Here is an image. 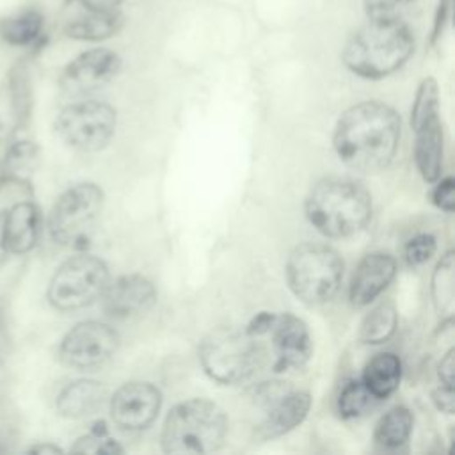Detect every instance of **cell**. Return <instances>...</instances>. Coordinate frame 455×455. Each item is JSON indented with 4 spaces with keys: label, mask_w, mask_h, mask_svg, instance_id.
Instances as JSON below:
<instances>
[{
    "label": "cell",
    "mask_w": 455,
    "mask_h": 455,
    "mask_svg": "<svg viewBox=\"0 0 455 455\" xmlns=\"http://www.w3.org/2000/svg\"><path fill=\"white\" fill-rule=\"evenodd\" d=\"M108 400L105 384L92 379L73 380L60 389L55 400L57 412L64 418L80 419L96 414Z\"/></svg>",
    "instance_id": "cell-20"
},
{
    "label": "cell",
    "mask_w": 455,
    "mask_h": 455,
    "mask_svg": "<svg viewBox=\"0 0 455 455\" xmlns=\"http://www.w3.org/2000/svg\"><path fill=\"white\" fill-rule=\"evenodd\" d=\"M12 352V336L9 329V313L5 302L0 299V364L9 359Z\"/></svg>",
    "instance_id": "cell-32"
},
{
    "label": "cell",
    "mask_w": 455,
    "mask_h": 455,
    "mask_svg": "<svg viewBox=\"0 0 455 455\" xmlns=\"http://www.w3.org/2000/svg\"><path fill=\"white\" fill-rule=\"evenodd\" d=\"M270 331L279 366L300 368L309 361L313 343L307 325L299 316L291 313L279 315Z\"/></svg>",
    "instance_id": "cell-16"
},
{
    "label": "cell",
    "mask_w": 455,
    "mask_h": 455,
    "mask_svg": "<svg viewBox=\"0 0 455 455\" xmlns=\"http://www.w3.org/2000/svg\"><path fill=\"white\" fill-rule=\"evenodd\" d=\"M398 313L391 302L375 306L361 322L357 339L364 345L386 343L396 331Z\"/></svg>",
    "instance_id": "cell-25"
},
{
    "label": "cell",
    "mask_w": 455,
    "mask_h": 455,
    "mask_svg": "<svg viewBox=\"0 0 455 455\" xmlns=\"http://www.w3.org/2000/svg\"><path fill=\"white\" fill-rule=\"evenodd\" d=\"M284 272L293 295L304 304L318 306L338 293L343 277V259L325 243L306 242L291 251Z\"/></svg>",
    "instance_id": "cell-5"
},
{
    "label": "cell",
    "mask_w": 455,
    "mask_h": 455,
    "mask_svg": "<svg viewBox=\"0 0 455 455\" xmlns=\"http://www.w3.org/2000/svg\"><path fill=\"white\" fill-rule=\"evenodd\" d=\"M435 249H437L435 238L428 233H419L405 243L403 258L409 267H421L434 256Z\"/></svg>",
    "instance_id": "cell-29"
},
{
    "label": "cell",
    "mask_w": 455,
    "mask_h": 455,
    "mask_svg": "<svg viewBox=\"0 0 455 455\" xmlns=\"http://www.w3.org/2000/svg\"><path fill=\"white\" fill-rule=\"evenodd\" d=\"M39 148L30 140H20L12 144L4 160V171L9 180L23 181L37 167Z\"/></svg>",
    "instance_id": "cell-26"
},
{
    "label": "cell",
    "mask_w": 455,
    "mask_h": 455,
    "mask_svg": "<svg viewBox=\"0 0 455 455\" xmlns=\"http://www.w3.org/2000/svg\"><path fill=\"white\" fill-rule=\"evenodd\" d=\"M265 352L256 336L231 327L210 332L199 347V361L210 379L219 384H240L263 364Z\"/></svg>",
    "instance_id": "cell-6"
},
{
    "label": "cell",
    "mask_w": 455,
    "mask_h": 455,
    "mask_svg": "<svg viewBox=\"0 0 455 455\" xmlns=\"http://www.w3.org/2000/svg\"><path fill=\"white\" fill-rule=\"evenodd\" d=\"M432 402L435 403V407H437L441 412L453 414V411H455L453 387L441 384L437 389H434V393H432Z\"/></svg>",
    "instance_id": "cell-33"
},
{
    "label": "cell",
    "mask_w": 455,
    "mask_h": 455,
    "mask_svg": "<svg viewBox=\"0 0 455 455\" xmlns=\"http://www.w3.org/2000/svg\"><path fill=\"white\" fill-rule=\"evenodd\" d=\"M432 304L444 322H451L455 309V254L448 251L435 265L430 281Z\"/></svg>",
    "instance_id": "cell-23"
},
{
    "label": "cell",
    "mask_w": 455,
    "mask_h": 455,
    "mask_svg": "<svg viewBox=\"0 0 455 455\" xmlns=\"http://www.w3.org/2000/svg\"><path fill=\"white\" fill-rule=\"evenodd\" d=\"M377 398L368 391L363 380H348L338 396V412L341 418L352 419L363 416Z\"/></svg>",
    "instance_id": "cell-27"
},
{
    "label": "cell",
    "mask_w": 455,
    "mask_h": 455,
    "mask_svg": "<svg viewBox=\"0 0 455 455\" xmlns=\"http://www.w3.org/2000/svg\"><path fill=\"white\" fill-rule=\"evenodd\" d=\"M435 187L432 190V203L446 212V213H451L453 208H455V181L451 176H446V178H439L437 181H434Z\"/></svg>",
    "instance_id": "cell-31"
},
{
    "label": "cell",
    "mask_w": 455,
    "mask_h": 455,
    "mask_svg": "<svg viewBox=\"0 0 455 455\" xmlns=\"http://www.w3.org/2000/svg\"><path fill=\"white\" fill-rule=\"evenodd\" d=\"M73 453H121L123 448L116 439L108 437L105 423H96L89 434L82 435L71 446Z\"/></svg>",
    "instance_id": "cell-28"
},
{
    "label": "cell",
    "mask_w": 455,
    "mask_h": 455,
    "mask_svg": "<svg viewBox=\"0 0 455 455\" xmlns=\"http://www.w3.org/2000/svg\"><path fill=\"white\" fill-rule=\"evenodd\" d=\"M396 261L387 252H370L366 254L350 281L348 299L355 307L368 306L375 300L395 279Z\"/></svg>",
    "instance_id": "cell-14"
},
{
    "label": "cell",
    "mask_w": 455,
    "mask_h": 455,
    "mask_svg": "<svg viewBox=\"0 0 455 455\" xmlns=\"http://www.w3.org/2000/svg\"><path fill=\"white\" fill-rule=\"evenodd\" d=\"M437 375H439L441 384L453 387V380H455V350L453 348H450L443 355V359L437 366Z\"/></svg>",
    "instance_id": "cell-35"
},
{
    "label": "cell",
    "mask_w": 455,
    "mask_h": 455,
    "mask_svg": "<svg viewBox=\"0 0 455 455\" xmlns=\"http://www.w3.org/2000/svg\"><path fill=\"white\" fill-rule=\"evenodd\" d=\"M2 219H4V213H0V267L5 263L7 256H9V251L5 247V242H4V235H2Z\"/></svg>",
    "instance_id": "cell-39"
},
{
    "label": "cell",
    "mask_w": 455,
    "mask_h": 455,
    "mask_svg": "<svg viewBox=\"0 0 455 455\" xmlns=\"http://www.w3.org/2000/svg\"><path fill=\"white\" fill-rule=\"evenodd\" d=\"M304 212L323 236L345 238L359 233L371 219V196L354 180L325 178L309 190Z\"/></svg>",
    "instance_id": "cell-3"
},
{
    "label": "cell",
    "mask_w": 455,
    "mask_h": 455,
    "mask_svg": "<svg viewBox=\"0 0 455 455\" xmlns=\"http://www.w3.org/2000/svg\"><path fill=\"white\" fill-rule=\"evenodd\" d=\"M416 133L414 140V160L421 178L427 183H434L443 172L444 155V133L439 114H432L412 126Z\"/></svg>",
    "instance_id": "cell-18"
},
{
    "label": "cell",
    "mask_w": 455,
    "mask_h": 455,
    "mask_svg": "<svg viewBox=\"0 0 455 455\" xmlns=\"http://www.w3.org/2000/svg\"><path fill=\"white\" fill-rule=\"evenodd\" d=\"M85 9H116L123 0H78Z\"/></svg>",
    "instance_id": "cell-37"
},
{
    "label": "cell",
    "mask_w": 455,
    "mask_h": 455,
    "mask_svg": "<svg viewBox=\"0 0 455 455\" xmlns=\"http://www.w3.org/2000/svg\"><path fill=\"white\" fill-rule=\"evenodd\" d=\"M414 0H363L368 20H396Z\"/></svg>",
    "instance_id": "cell-30"
},
{
    "label": "cell",
    "mask_w": 455,
    "mask_h": 455,
    "mask_svg": "<svg viewBox=\"0 0 455 455\" xmlns=\"http://www.w3.org/2000/svg\"><path fill=\"white\" fill-rule=\"evenodd\" d=\"M414 52V36L402 18L368 20L345 44L341 60L357 76L379 80L398 71Z\"/></svg>",
    "instance_id": "cell-2"
},
{
    "label": "cell",
    "mask_w": 455,
    "mask_h": 455,
    "mask_svg": "<svg viewBox=\"0 0 455 455\" xmlns=\"http://www.w3.org/2000/svg\"><path fill=\"white\" fill-rule=\"evenodd\" d=\"M275 318H277V315H272L268 311H261L249 322V325L245 327V332L251 334V336H261V334H265L272 329Z\"/></svg>",
    "instance_id": "cell-34"
},
{
    "label": "cell",
    "mask_w": 455,
    "mask_h": 455,
    "mask_svg": "<svg viewBox=\"0 0 455 455\" xmlns=\"http://www.w3.org/2000/svg\"><path fill=\"white\" fill-rule=\"evenodd\" d=\"M103 309L112 318L142 315L156 302V288L140 274H128L108 283L103 295Z\"/></svg>",
    "instance_id": "cell-13"
},
{
    "label": "cell",
    "mask_w": 455,
    "mask_h": 455,
    "mask_svg": "<svg viewBox=\"0 0 455 455\" xmlns=\"http://www.w3.org/2000/svg\"><path fill=\"white\" fill-rule=\"evenodd\" d=\"M412 425V412L405 405H395L377 421L373 430V441L384 450H396L411 437Z\"/></svg>",
    "instance_id": "cell-24"
},
{
    "label": "cell",
    "mask_w": 455,
    "mask_h": 455,
    "mask_svg": "<svg viewBox=\"0 0 455 455\" xmlns=\"http://www.w3.org/2000/svg\"><path fill=\"white\" fill-rule=\"evenodd\" d=\"M402 123L396 110L382 101H361L338 119L332 146L338 158L357 172L386 169L398 149Z\"/></svg>",
    "instance_id": "cell-1"
},
{
    "label": "cell",
    "mask_w": 455,
    "mask_h": 455,
    "mask_svg": "<svg viewBox=\"0 0 455 455\" xmlns=\"http://www.w3.org/2000/svg\"><path fill=\"white\" fill-rule=\"evenodd\" d=\"M119 334L108 323L85 320L71 327L59 345V359L75 370H92L114 357Z\"/></svg>",
    "instance_id": "cell-10"
},
{
    "label": "cell",
    "mask_w": 455,
    "mask_h": 455,
    "mask_svg": "<svg viewBox=\"0 0 455 455\" xmlns=\"http://www.w3.org/2000/svg\"><path fill=\"white\" fill-rule=\"evenodd\" d=\"M110 283L108 267L92 254H76L59 265L48 284V302L59 311H76L101 299Z\"/></svg>",
    "instance_id": "cell-7"
},
{
    "label": "cell",
    "mask_w": 455,
    "mask_h": 455,
    "mask_svg": "<svg viewBox=\"0 0 455 455\" xmlns=\"http://www.w3.org/2000/svg\"><path fill=\"white\" fill-rule=\"evenodd\" d=\"M28 453L57 455V453H62V448H59L57 444H52V443H39V444H34L32 448H28Z\"/></svg>",
    "instance_id": "cell-38"
},
{
    "label": "cell",
    "mask_w": 455,
    "mask_h": 455,
    "mask_svg": "<svg viewBox=\"0 0 455 455\" xmlns=\"http://www.w3.org/2000/svg\"><path fill=\"white\" fill-rule=\"evenodd\" d=\"M105 203L103 190L91 181L64 190L48 215V231L55 243L75 245L98 220Z\"/></svg>",
    "instance_id": "cell-8"
},
{
    "label": "cell",
    "mask_w": 455,
    "mask_h": 455,
    "mask_svg": "<svg viewBox=\"0 0 455 455\" xmlns=\"http://www.w3.org/2000/svg\"><path fill=\"white\" fill-rule=\"evenodd\" d=\"M267 416L258 428L259 439H274L299 427L309 412L311 396L306 391L279 389L267 400Z\"/></svg>",
    "instance_id": "cell-15"
},
{
    "label": "cell",
    "mask_w": 455,
    "mask_h": 455,
    "mask_svg": "<svg viewBox=\"0 0 455 455\" xmlns=\"http://www.w3.org/2000/svg\"><path fill=\"white\" fill-rule=\"evenodd\" d=\"M116 108L105 101L84 100L66 105L57 119L55 132L64 144L78 151L105 148L116 132Z\"/></svg>",
    "instance_id": "cell-9"
},
{
    "label": "cell",
    "mask_w": 455,
    "mask_h": 455,
    "mask_svg": "<svg viewBox=\"0 0 455 455\" xmlns=\"http://www.w3.org/2000/svg\"><path fill=\"white\" fill-rule=\"evenodd\" d=\"M363 384L377 398L384 400L393 395L402 380V361L393 352L375 354L364 366Z\"/></svg>",
    "instance_id": "cell-22"
},
{
    "label": "cell",
    "mask_w": 455,
    "mask_h": 455,
    "mask_svg": "<svg viewBox=\"0 0 455 455\" xmlns=\"http://www.w3.org/2000/svg\"><path fill=\"white\" fill-rule=\"evenodd\" d=\"M46 16L37 5H23L0 16V41L12 48H39L44 39Z\"/></svg>",
    "instance_id": "cell-19"
},
{
    "label": "cell",
    "mask_w": 455,
    "mask_h": 455,
    "mask_svg": "<svg viewBox=\"0 0 455 455\" xmlns=\"http://www.w3.org/2000/svg\"><path fill=\"white\" fill-rule=\"evenodd\" d=\"M121 69V57L110 48H91L71 59L60 71L59 87L69 96L91 94L105 87Z\"/></svg>",
    "instance_id": "cell-11"
},
{
    "label": "cell",
    "mask_w": 455,
    "mask_h": 455,
    "mask_svg": "<svg viewBox=\"0 0 455 455\" xmlns=\"http://www.w3.org/2000/svg\"><path fill=\"white\" fill-rule=\"evenodd\" d=\"M41 229V213L34 201L14 203L2 219V235L9 254H25L37 243Z\"/></svg>",
    "instance_id": "cell-17"
},
{
    "label": "cell",
    "mask_w": 455,
    "mask_h": 455,
    "mask_svg": "<svg viewBox=\"0 0 455 455\" xmlns=\"http://www.w3.org/2000/svg\"><path fill=\"white\" fill-rule=\"evenodd\" d=\"M226 434L224 411L210 400L190 398L169 411L160 443L165 453H210L222 446Z\"/></svg>",
    "instance_id": "cell-4"
},
{
    "label": "cell",
    "mask_w": 455,
    "mask_h": 455,
    "mask_svg": "<svg viewBox=\"0 0 455 455\" xmlns=\"http://www.w3.org/2000/svg\"><path fill=\"white\" fill-rule=\"evenodd\" d=\"M123 21L124 18L117 9H87L84 14L68 20L62 32L75 41H103L116 36Z\"/></svg>",
    "instance_id": "cell-21"
},
{
    "label": "cell",
    "mask_w": 455,
    "mask_h": 455,
    "mask_svg": "<svg viewBox=\"0 0 455 455\" xmlns=\"http://www.w3.org/2000/svg\"><path fill=\"white\" fill-rule=\"evenodd\" d=\"M448 11H450V0H441L437 5V12H435V20H434V32H432V41H435L444 27V21L448 18Z\"/></svg>",
    "instance_id": "cell-36"
},
{
    "label": "cell",
    "mask_w": 455,
    "mask_h": 455,
    "mask_svg": "<svg viewBox=\"0 0 455 455\" xmlns=\"http://www.w3.org/2000/svg\"><path fill=\"white\" fill-rule=\"evenodd\" d=\"M162 405V393L151 382H126L110 396L112 421L124 430L148 428Z\"/></svg>",
    "instance_id": "cell-12"
}]
</instances>
